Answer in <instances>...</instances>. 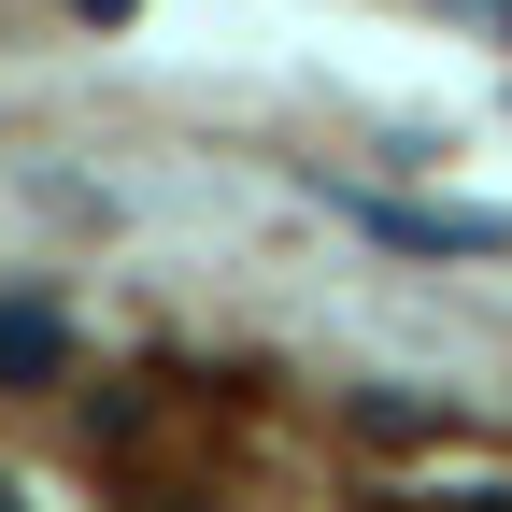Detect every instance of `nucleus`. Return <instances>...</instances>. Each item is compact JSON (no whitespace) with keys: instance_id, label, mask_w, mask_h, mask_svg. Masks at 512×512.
<instances>
[{"instance_id":"obj_1","label":"nucleus","mask_w":512,"mask_h":512,"mask_svg":"<svg viewBox=\"0 0 512 512\" xmlns=\"http://www.w3.org/2000/svg\"><path fill=\"white\" fill-rule=\"evenodd\" d=\"M57 370V313H0V384H43Z\"/></svg>"}]
</instances>
